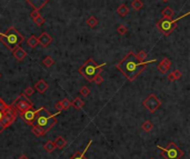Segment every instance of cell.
Instances as JSON below:
<instances>
[{"instance_id": "1", "label": "cell", "mask_w": 190, "mask_h": 159, "mask_svg": "<svg viewBox=\"0 0 190 159\" xmlns=\"http://www.w3.org/2000/svg\"><path fill=\"white\" fill-rule=\"evenodd\" d=\"M156 60H148V61H140L133 52H129L128 55L116 65V67L126 76L130 81H133L143 70L146 66L150 62H155Z\"/></svg>"}, {"instance_id": "2", "label": "cell", "mask_w": 190, "mask_h": 159, "mask_svg": "<svg viewBox=\"0 0 190 159\" xmlns=\"http://www.w3.org/2000/svg\"><path fill=\"white\" fill-rule=\"evenodd\" d=\"M59 112L60 111H58L57 114H51L45 107H41L37 110V114H36V117L32 121L31 126L38 127L43 133H47L57 123V116Z\"/></svg>"}, {"instance_id": "3", "label": "cell", "mask_w": 190, "mask_h": 159, "mask_svg": "<svg viewBox=\"0 0 190 159\" xmlns=\"http://www.w3.org/2000/svg\"><path fill=\"white\" fill-rule=\"evenodd\" d=\"M23 40H25L23 36L20 33H18L13 27L7 30L6 33H0V41L11 51H13L17 47H19V45Z\"/></svg>"}, {"instance_id": "4", "label": "cell", "mask_w": 190, "mask_h": 159, "mask_svg": "<svg viewBox=\"0 0 190 159\" xmlns=\"http://www.w3.org/2000/svg\"><path fill=\"white\" fill-rule=\"evenodd\" d=\"M107 64H102V65H97V62L95 61L94 59H88L87 61L85 62L84 65L81 66L79 68V74H80L82 77L87 79L88 81L92 82L94 78L97 75L100 74V70L102 69V67H105Z\"/></svg>"}, {"instance_id": "5", "label": "cell", "mask_w": 190, "mask_h": 159, "mask_svg": "<svg viewBox=\"0 0 190 159\" xmlns=\"http://www.w3.org/2000/svg\"><path fill=\"white\" fill-rule=\"evenodd\" d=\"M18 117V111L9 105V108L6 110H0V133L3 130L11 126Z\"/></svg>"}, {"instance_id": "6", "label": "cell", "mask_w": 190, "mask_h": 159, "mask_svg": "<svg viewBox=\"0 0 190 159\" xmlns=\"http://www.w3.org/2000/svg\"><path fill=\"white\" fill-rule=\"evenodd\" d=\"M157 148L162 150L161 156L164 157V159H180L181 157L184 156V150L180 149L174 143H170L166 148L157 145Z\"/></svg>"}, {"instance_id": "7", "label": "cell", "mask_w": 190, "mask_h": 159, "mask_svg": "<svg viewBox=\"0 0 190 159\" xmlns=\"http://www.w3.org/2000/svg\"><path fill=\"white\" fill-rule=\"evenodd\" d=\"M187 16H189V13L188 12L186 13V15H184V16L179 17V18H176L174 20L167 19V18H162V19L158 21L157 27H158V29L160 30L161 33H164V36H168V35H170V33L178 27V25H177L178 20L181 19V18H184V17H187Z\"/></svg>"}, {"instance_id": "8", "label": "cell", "mask_w": 190, "mask_h": 159, "mask_svg": "<svg viewBox=\"0 0 190 159\" xmlns=\"http://www.w3.org/2000/svg\"><path fill=\"white\" fill-rule=\"evenodd\" d=\"M10 106H12L15 109H16L18 112H22V111H26V110H29V109H32L33 107V104H32V101H30L28 98H27L26 95H19L18 97L16 98V100L13 101L12 104L10 105Z\"/></svg>"}, {"instance_id": "9", "label": "cell", "mask_w": 190, "mask_h": 159, "mask_svg": "<svg viewBox=\"0 0 190 159\" xmlns=\"http://www.w3.org/2000/svg\"><path fill=\"white\" fill-rule=\"evenodd\" d=\"M142 105H143V107H145L146 109H148L150 112H155V111L161 106V101L159 100V98L157 97L156 95L151 94V95H149L148 97L143 100Z\"/></svg>"}, {"instance_id": "10", "label": "cell", "mask_w": 190, "mask_h": 159, "mask_svg": "<svg viewBox=\"0 0 190 159\" xmlns=\"http://www.w3.org/2000/svg\"><path fill=\"white\" fill-rule=\"evenodd\" d=\"M36 114H37V110H33V109H29V110H26V111H22V112H19L18 116H19L21 119L25 121L26 123L30 125L31 126L32 121L35 119L36 117Z\"/></svg>"}, {"instance_id": "11", "label": "cell", "mask_w": 190, "mask_h": 159, "mask_svg": "<svg viewBox=\"0 0 190 159\" xmlns=\"http://www.w3.org/2000/svg\"><path fill=\"white\" fill-rule=\"evenodd\" d=\"M38 41L43 48H46V47H48L49 45H51L52 37L47 33H42L41 35H40V37L38 38Z\"/></svg>"}, {"instance_id": "12", "label": "cell", "mask_w": 190, "mask_h": 159, "mask_svg": "<svg viewBox=\"0 0 190 159\" xmlns=\"http://www.w3.org/2000/svg\"><path fill=\"white\" fill-rule=\"evenodd\" d=\"M35 10H40L48 3L49 0H26Z\"/></svg>"}, {"instance_id": "13", "label": "cell", "mask_w": 190, "mask_h": 159, "mask_svg": "<svg viewBox=\"0 0 190 159\" xmlns=\"http://www.w3.org/2000/svg\"><path fill=\"white\" fill-rule=\"evenodd\" d=\"M171 66V61L170 59L168 58H164L161 60V62L158 65V70L161 72V74H167L169 71V68Z\"/></svg>"}, {"instance_id": "14", "label": "cell", "mask_w": 190, "mask_h": 159, "mask_svg": "<svg viewBox=\"0 0 190 159\" xmlns=\"http://www.w3.org/2000/svg\"><path fill=\"white\" fill-rule=\"evenodd\" d=\"M48 87H49L48 84H47L43 79H40V80L37 81L35 85V89L38 91V92H40V94H45L46 90L48 89Z\"/></svg>"}, {"instance_id": "15", "label": "cell", "mask_w": 190, "mask_h": 159, "mask_svg": "<svg viewBox=\"0 0 190 159\" xmlns=\"http://www.w3.org/2000/svg\"><path fill=\"white\" fill-rule=\"evenodd\" d=\"M12 52H13V57H15L17 60H19V61L23 60V59L27 57V52L25 51L22 48H20V47H17Z\"/></svg>"}, {"instance_id": "16", "label": "cell", "mask_w": 190, "mask_h": 159, "mask_svg": "<svg viewBox=\"0 0 190 159\" xmlns=\"http://www.w3.org/2000/svg\"><path fill=\"white\" fill-rule=\"evenodd\" d=\"M71 106L74 108V109H77V110H79V109H81V108L85 106V102L84 100L81 99V98L79 97H76L74 99V101H71Z\"/></svg>"}, {"instance_id": "17", "label": "cell", "mask_w": 190, "mask_h": 159, "mask_svg": "<svg viewBox=\"0 0 190 159\" xmlns=\"http://www.w3.org/2000/svg\"><path fill=\"white\" fill-rule=\"evenodd\" d=\"M92 143V140H90L89 143H88V145H87V147L85 148V150H82L80 154H74V156L72 157H70V159H87L86 157H85V155H86V153H87V150H88V148L90 147V145Z\"/></svg>"}, {"instance_id": "18", "label": "cell", "mask_w": 190, "mask_h": 159, "mask_svg": "<svg viewBox=\"0 0 190 159\" xmlns=\"http://www.w3.org/2000/svg\"><path fill=\"white\" fill-rule=\"evenodd\" d=\"M27 43H28V46H29L30 48H36V47L39 45L38 38H37L35 35H31V36L28 38V40H27Z\"/></svg>"}, {"instance_id": "19", "label": "cell", "mask_w": 190, "mask_h": 159, "mask_svg": "<svg viewBox=\"0 0 190 159\" xmlns=\"http://www.w3.org/2000/svg\"><path fill=\"white\" fill-rule=\"evenodd\" d=\"M54 143H55L56 147H57V148H59V149H62V148H64V147L67 145V141H66V140L64 139V137H61V136L57 137Z\"/></svg>"}, {"instance_id": "20", "label": "cell", "mask_w": 190, "mask_h": 159, "mask_svg": "<svg viewBox=\"0 0 190 159\" xmlns=\"http://www.w3.org/2000/svg\"><path fill=\"white\" fill-rule=\"evenodd\" d=\"M128 12H129V8L126 6V5H121V6H119L118 8H117V13H118L120 17L127 16Z\"/></svg>"}, {"instance_id": "21", "label": "cell", "mask_w": 190, "mask_h": 159, "mask_svg": "<svg viewBox=\"0 0 190 159\" xmlns=\"http://www.w3.org/2000/svg\"><path fill=\"white\" fill-rule=\"evenodd\" d=\"M161 13H162L164 18H167V19H171V18L174 17V10L171 9L170 7H166V8L161 11Z\"/></svg>"}, {"instance_id": "22", "label": "cell", "mask_w": 190, "mask_h": 159, "mask_svg": "<svg viewBox=\"0 0 190 159\" xmlns=\"http://www.w3.org/2000/svg\"><path fill=\"white\" fill-rule=\"evenodd\" d=\"M43 148H45L46 151H48V153H52L54 150H55L56 148V145L54 141H51V140H48L47 143L43 145Z\"/></svg>"}, {"instance_id": "23", "label": "cell", "mask_w": 190, "mask_h": 159, "mask_svg": "<svg viewBox=\"0 0 190 159\" xmlns=\"http://www.w3.org/2000/svg\"><path fill=\"white\" fill-rule=\"evenodd\" d=\"M181 77V72L179 70H174L170 74V75L168 76V80L169 81H174V80H178V79Z\"/></svg>"}, {"instance_id": "24", "label": "cell", "mask_w": 190, "mask_h": 159, "mask_svg": "<svg viewBox=\"0 0 190 159\" xmlns=\"http://www.w3.org/2000/svg\"><path fill=\"white\" fill-rule=\"evenodd\" d=\"M86 22H87V25L90 27V28H95V27H97L98 26V23H99L98 22V19H97L96 17H94V16L89 17Z\"/></svg>"}, {"instance_id": "25", "label": "cell", "mask_w": 190, "mask_h": 159, "mask_svg": "<svg viewBox=\"0 0 190 159\" xmlns=\"http://www.w3.org/2000/svg\"><path fill=\"white\" fill-rule=\"evenodd\" d=\"M152 128H154V125H152V123L149 121V120H146L145 123H142V129L145 130V131H147V133L151 131Z\"/></svg>"}, {"instance_id": "26", "label": "cell", "mask_w": 190, "mask_h": 159, "mask_svg": "<svg viewBox=\"0 0 190 159\" xmlns=\"http://www.w3.org/2000/svg\"><path fill=\"white\" fill-rule=\"evenodd\" d=\"M131 7L135 10H140L143 7V2H142L141 0H133L131 2Z\"/></svg>"}, {"instance_id": "27", "label": "cell", "mask_w": 190, "mask_h": 159, "mask_svg": "<svg viewBox=\"0 0 190 159\" xmlns=\"http://www.w3.org/2000/svg\"><path fill=\"white\" fill-rule=\"evenodd\" d=\"M42 64H43V66H46V67H51V66L55 64V61H54V59H52L50 56H47V57L42 60Z\"/></svg>"}, {"instance_id": "28", "label": "cell", "mask_w": 190, "mask_h": 159, "mask_svg": "<svg viewBox=\"0 0 190 159\" xmlns=\"http://www.w3.org/2000/svg\"><path fill=\"white\" fill-rule=\"evenodd\" d=\"M60 102H61V106H62V110H64V109H68L69 107H71V101L69 100V99H67V98L62 99Z\"/></svg>"}, {"instance_id": "29", "label": "cell", "mask_w": 190, "mask_h": 159, "mask_svg": "<svg viewBox=\"0 0 190 159\" xmlns=\"http://www.w3.org/2000/svg\"><path fill=\"white\" fill-rule=\"evenodd\" d=\"M33 21H35V23L37 25V26H42L43 23H45V18L40 15V16H38L37 18H35L33 19Z\"/></svg>"}, {"instance_id": "30", "label": "cell", "mask_w": 190, "mask_h": 159, "mask_svg": "<svg viewBox=\"0 0 190 159\" xmlns=\"http://www.w3.org/2000/svg\"><path fill=\"white\" fill-rule=\"evenodd\" d=\"M147 52L146 51H143V50H141V51H139L138 52V55H137V58L140 60V61H145V59L147 58Z\"/></svg>"}, {"instance_id": "31", "label": "cell", "mask_w": 190, "mask_h": 159, "mask_svg": "<svg viewBox=\"0 0 190 159\" xmlns=\"http://www.w3.org/2000/svg\"><path fill=\"white\" fill-rule=\"evenodd\" d=\"M89 94H90V89H89L88 87H86V86H84V87L80 89V95H82V96H85V97L89 96Z\"/></svg>"}, {"instance_id": "32", "label": "cell", "mask_w": 190, "mask_h": 159, "mask_svg": "<svg viewBox=\"0 0 190 159\" xmlns=\"http://www.w3.org/2000/svg\"><path fill=\"white\" fill-rule=\"evenodd\" d=\"M117 31L120 33V35H125L127 33V27L125 25H119L118 28H117Z\"/></svg>"}, {"instance_id": "33", "label": "cell", "mask_w": 190, "mask_h": 159, "mask_svg": "<svg viewBox=\"0 0 190 159\" xmlns=\"http://www.w3.org/2000/svg\"><path fill=\"white\" fill-rule=\"evenodd\" d=\"M33 92H35V88L28 87V88H26V90H25L23 95H26L27 97H30V96H32V95H33Z\"/></svg>"}, {"instance_id": "34", "label": "cell", "mask_w": 190, "mask_h": 159, "mask_svg": "<svg viewBox=\"0 0 190 159\" xmlns=\"http://www.w3.org/2000/svg\"><path fill=\"white\" fill-rule=\"evenodd\" d=\"M8 108H9V105H7L6 102L0 98V110H6Z\"/></svg>"}, {"instance_id": "35", "label": "cell", "mask_w": 190, "mask_h": 159, "mask_svg": "<svg viewBox=\"0 0 190 159\" xmlns=\"http://www.w3.org/2000/svg\"><path fill=\"white\" fill-rule=\"evenodd\" d=\"M94 81H95V82H96L97 85H100V84H101V82H102V81H103V78H102V77H101V76H100V74H99V75H97L96 77H95V78H94Z\"/></svg>"}, {"instance_id": "36", "label": "cell", "mask_w": 190, "mask_h": 159, "mask_svg": "<svg viewBox=\"0 0 190 159\" xmlns=\"http://www.w3.org/2000/svg\"><path fill=\"white\" fill-rule=\"evenodd\" d=\"M19 159H28V157H27L26 155H21V156L19 157Z\"/></svg>"}, {"instance_id": "37", "label": "cell", "mask_w": 190, "mask_h": 159, "mask_svg": "<svg viewBox=\"0 0 190 159\" xmlns=\"http://www.w3.org/2000/svg\"><path fill=\"white\" fill-rule=\"evenodd\" d=\"M161 1H164V2H168L169 0H161Z\"/></svg>"}, {"instance_id": "38", "label": "cell", "mask_w": 190, "mask_h": 159, "mask_svg": "<svg viewBox=\"0 0 190 159\" xmlns=\"http://www.w3.org/2000/svg\"><path fill=\"white\" fill-rule=\"evenodd\" d=\"M150 159H155V158H150Z\"/></svg>"}, {"instance_id": "39", "label": "cell", "mask_w": 190, "mask_h": 159, "mask_svg": "<svg viewBox=\"0 0 190 159\" xmlns=\"http://www.w3.org/2000/svg\"><path fill=\"white\" fill-rule=\"evenodd\" d=\"M0 77H1V75H0Z\"/></svg>"}]
</instances>
